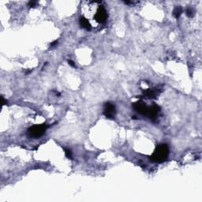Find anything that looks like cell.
<instances>
[{
    "label": "cell",
    "instance_id": "obj_1",
    "mask_svg": "<svg viewBox=\"0 0 202 202\" xmlns=\"http://www.w3.org/2000/svg\"><path fill=\"white\" fill-rule=\"evenodd\" d=\"M133 108L140 114L145 115V116L151 119H155L160 111V108L158 105L153 104L152 106H147L145 103H144L140 101H138L133 104Z\"/></svg>",
    "mask_w": 202,
    "mask_h": 202
},
{
    "label": "cell",
    "instance_id": "obj_2",
    "mask_svg": "<svg viewBox=\"0 0 202 202\" xmlns=\"http://www.w3.org/2000/svg\"><path fill=\"white\" fill-rule=\"evenodd\" d=\"M169 154V147L167 144H160L157 145L150 159L153 162L161 163L167 160Z\"/></svg>",
    "mask_w": 202,
    "mask_h": 202
},
{
    "label": "cell",
    "instance_id": "obj_3",
    "mask_svg": "<svg viewBox=\"0 0 202 202\" xmlns=\"http://www.w3.org/2000/svg\"><path fill=\"white\" fill-rule=\"evenodd\" d=\"M107 17H108V14L106 8L104 7V6L102 5V3L98 2L96 9V13L93 16V18L97 23L103 25L107 22Z\"/></svg>",
    "mask_w": 202,
    "mask_h": 202
},
{
    "label": "cell",
    "instance_id": "obj_4",
    "mask_svg": "<svg viewBox=\"0 0 202 202\" xmlns=\"http://www.w3.org/2000/svg\"><path fill=\"white\" fill-rule=\"evenodd\" d=\"M47 127L48 126L44 124L34 125L28 129V134L31 137H34V138L40 137V136H42L44 133V132L46 131Z\"/></svg>",
    "mask_w": 202,
    "mask_h": 202
},
{
    "label": "cell",
    "instance_id": "obj_5",
    "mask_svg": "<svg viewBox=\"0 0 202 202\" xmlns=\"http://www.w3.org/2000/svg\"><path fill=\"white\" fill-rule=\"evenodd\" d=\"M104 110H103V114L108 119H114L115 116V113H116V109H115V106L107 102L104 104Z\"/></svg>",
    "mask_w": 202,
    "mask_h": 202
},
{
    "label": "cell",
    "instance_id": "obj_6",
    "mask_svg": "<svg viewBox=\"0 0 202 202\" xmlns=\"http://www.w3.org/2000/svg\"><path fill=\"white\" fill-rule=\"evenodd\" d=\"M79 24L83 28H85L87 30H91L92 29V25L90 24V22L89 21V19L86 18L84 16H81L79 19Z\"/></svg>",
    "mask_w": 202,
    "mask_h": 202
},
{
    "label": "cell",
    "instance_id": "obj_7",
    "mask_svg": "<svg viewBox=\"0 0 202 202\" xmlns=\"http://www.w3.org/2000/svg\"><path fill=\"white\" fill-rule=\"evenodd\" d=\"M182 13V7H175V10H173V15H174V17H175V18H179V17L181 16Z\"/></svg>",
    "mask_w": 202,
    "mask_h": 202
},
{
    "label": "cell",
    "instance_id": "obj_8",
    "mask_svg": "<svg viewBox=\"0 0 202 202\" xmlns=\"http://www.w3.org/2000/svg\"><path fill=\"white\" fill-rule=\"evenodd\" d=\"M64 151H65V155L68 158V159H72V152H71V150L69 149H66V148H63Z\"/></svg>",
    "mask_w": 202,
    "mask_h": 202
},
{
    "label": "cell",
    "instance_id": "obj_9",
    "mask_svg": "<svg viewBox=\"0 0 202 202\" xmlns=\"http://www.w3.org/2000/svg\"><path fill=\"white\" fill-rule=\"evenodd\" d=\"M186 15H187L189 17H192L193 16V11L192 9H189V8L186 10Z\"/></svg>",
    "mask_w": 202,
    "mask_h": 202
},
{
    "label": "cell",
    "instance_id": "obj_10",
    "mask_svg": "<svg viewBox=\"0 0 202 202\" xmlns=\"http://www.w3.org/2000/svg\"><path fill=\"white\" fill-rule=\"evenodd\" d=\"M36 4H37V2H36V1H31V2L28 3V7H36Z\"/></svg>",
    "mask_w": 202,
    "mask_h": 202
},
{
    "label": "cell",
    "instance_id": "obj_11",
    "mask_svg": "<svg viewBox=\"0 0 202 202\" xmlns=\"http://www.w3.org/2000/svg\"><path fill=\"white\" fill-rule=\"evenodd\" d=\"M68 63H69V65L70 66H72V67H76V65H75V63L72 61V60H68Z\"/></svg>",
    "mask_w": 202,
    "mask_h": 202
},
{
    "label": "cell",
    "instance_id": "obj_12",
    "mask_svg": "<svg viewBox=\"0 0 202 202\" xmlns=\"http://www.w3.org/2000/svg\"><path fill=\"white\" fill-rule=\"evenodd\" d=\"M58 44V40H54V41H53L52 43H51L50 44V46L52 47H54V46H56Z\"/></svg>",
    "mask_w": 202,
    "mask_h": 202
},
{
    "label": "cell",
    "instance_id": "obj_13",
    "mask_svg": "<svg viewBox=\"0 0 202 202\" xmlns=\"http://www.w3.org/2000/svg\"><path fill=\"white\" fill-rule=\"evenodd\" d=\"M7 100H6L4 98H3V96H2V106H4L7 102Z\"/></svg>",
    "mask_w": 202,
    "mask_h": 202
}]
</instances>
